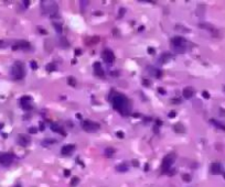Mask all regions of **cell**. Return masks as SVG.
<instances>
[{"label": "cell", "mask_w": 225, "mask_h": 187, "mask_svg": "<svg viewBox=\"0 0 225 187\" xmlns=\"http://www.w3.org/2000/svg\"><path fill=\"white\" fill-rule=\"evenodd\" d=\"M110 101H112V107L115 108L119 113H121L123 116L130 115L132 104H130L129 99L126 96H124L121 94H114Z\"/></svg>", "instance_id": "cell-1"}, {"label": "cell", "mask_w": 225, "mask_h": 187, "mask_svg": "<svg viewBox=\"0 0 225 187\" xmlns=\"http://www.w3.org/2000/svg\"><path fill=\"white\" fill-rule=\"evenodd\" d=\"M187 40L182 36H174L171 38V47L176 53H184L187 50Z\"/></svg>", "instance_id": "cell-2"}, {"label": "cell", "mask_w": 225, "mask_h": 187, "mask_svg": "<svg viewBox=\"0 0 225 187\" xmlns=\"http://www.w3.org/2000/svg\"><path fill=\"white\" fill-rule=\"evenodd\" d=\"M41 9L43 13L50 14L52 18L59 14V7L54 1H41Z\"/></svg>", "instance_id": "cell-3"}, {"label": "cell", "mask_w": 225, "mask_h": 187, "mask_svg": "<svg viewBox=\"0 0 225 187\" xmlns=\"http://www.w3.org/2000/svg\"><path fill=\"white\" fill-rule=\"evenodd\" d=\"M11 75L13 76L14 79H22L25 75V64L22 62H16L12 66L11 69Z\"/></svg>", "instance_id": "cell-4"}, {"label": "cell", "mask_w": 225, "mask_h": 187, "mask_svg": "<svg viewBox=\"0 0 225 187\" xmlns=\"http://www.w3.org/2000/svg\"><path fill=\"white\" fill-rule=\"evenodd\" d=\"M174 161H176V154L170 153V154H168V155H166V156L163 157V160H162V163H161L162 173L163 174L168 173V172L171 170V166H172V164L174 163Z\"/></svg>", "instance_id": "cell-5"}, {"label": "cell", "mask_w": 225, "mask_h": 187, "mask_svg": "<svg viewBox=\"0 0 225 187\" xmlns=\"http://www.w3.org/2000/svg\"><path fill=\"white\" fill-rule=\"evenodd\" d=\"M82 128L84 129V131L93 133V132L98 131L101 126H99V123L94 122V121H92V120H84L82 122Z\"/></svg>", "instance_id": "cell-6"}, {"label": "cell", "mask_w": 225, "mask_h": 187, "mask_svg": "<svg viewBox=\"0 0 225 187\" xmlns=\"http://www.w3.org/2000/svg\"><path fill=\"white\" fill-rule=\"evenodd\" d=\"M13 162V155L11 153H0V164L3 166H9Z\"/></svg>", "instance_id": "cell-7"}, {"label": "cell", "mask_w": 225, "mask_h": 187, "mask_svg": "<svg viewBox=\"0 0 225 187\" xmlns=\"http://www.w3.org/2000/svg\"><path fill=\"white\" fill-rule=\"evenodd\" d=\"M102 58L104 60L105 63L107 64H112L115 62V55H114L112 51H110V50H104L103 51Z\"/></svg>", "instance_id": "cell-8"}, {"label": "cell", "mask_w": 225, "mask_h": 187, "mask_svg": "<svg viewBox=\"0 0 225 187\" xmlns=\"http://www.w3.org/2000/svg\"><path fill=\"white\" fill-rule=\"evenodd\" d=\"M199 28H201V29H204V30H206V31H209L212 35H214V36L219 35V30H217L214 25L210 24V23H206V22L200 23V24H199Z\"/></svg>", "instance_id": "cell-9"}, {"label": "cell", "mask_w": 225, "mask_h": 187, "mask_svg": "<svg viewBox=\"0 0 225 187\" xmlns=\"http://www.w3.org/2000/svg\"><path fill=\"white\" fill-rule=\"evenodd\" d=\"M31 49V44L28 41H17L16 43L12 45V50L13 51H18V50H29Z\"/></svg>", "instance_id": "cell-10"}, {"label": "cell", "mask_w": 225, "mask_h": 187, "mask_svg": "<svg viewBox=\"0 0 225 187\" xmlns=\"http://www.w3.org/2000/svg\"><path fill=\"white\" fill-rule=\"evenodd\" d=\"M32 98L30 96H23L20 99V102H21V107L25 110H31L32 109Z\"/></svg>", "instance_id": "cell-11"}, {"label": "cell", "mask_w": 225, "mask_h": 187, "mask_svg": "<svg viewBox=\"0 0 225 187\" xmlns=\"http://www.w3.org/2000/svg\"><path fill=\"white\" fill-rule=\"evenodd\" d=\"M18 143H19L21 146H28L31 143V139L29 135L19 134L18 135Z\"/></svg>", "instance_id": "cell-12"}, {"label": "cell", "mask_w": 225, "mask_h": 187, "mask_svg": "<svg viewBox=\"0 0 225 187\" xmlns=\"http://www.w3.org/2000/svg\"><path fill=\"white\" fill-rule=\"evenodd\" d=\"M74 150H75L74 144H66V145H64L63 148H62V150H61V154L64 155V156H67V155L73 153Z\"/></svg>", "instance_id": "cell-13"}, {"label": "cell", "mask_w": 225, "mask_h": 187, "mask_svg": "<svg viewBox=\"0 0 225 187\" xmlns=\"http://www.w3.org/2000/svg\"><path fill=\"white\" fill-rule=\"evenodd\" d=\"M93 67H94V73H95V75H97V76H99V77H104L105 76V72H104V69H103V67H102V64L99 63V62L94 63Z\"/></svg>", "instance_id": "cell-14"}, {"label": "cell", "mask_w": 225, "mask_h": 187, "mask_svg": "<svg viewBox=\"0 0 225 187\" xmlns=\"http://www.w3.org/2000/svg\"><path fill=\"white\" fill-rule=\"evenodd\" d=\"M194 94H195V90L192 87H185L182 90V95H183V97L185 99H191L194 96Z\"/></svg>", "instance_id": "cell-15"}, {"label": "cell", "mask_w": 225, "mask_h": 187, "mask_svg": "<svg viewBox=\"0 0 225 187\" xmlns=\"http://www.w3.org/2000/svg\"><path fill=\"white\" fill-rule=\"evenodd\" d=\"M210 170L213 175H219V174H222V166L220 163H213L210 167Z\"/></svg>", "instance_id": "cell-16"}, {"label": "cell", "mask_w": 225, "mask_h": 187, "mask_svg": "<svg viewBox=\"0 0 225 187\" xmlns=\"http://www.w3.org/2000/svg\"><path fill=\"white\" fill-rule=\"evenodd\" d=\"M50 127H51V130H52L53 132H55V133H60V134H62V135H65L66 134L65 131H64L63 128H62L60 124L55 123V122H52Z\"/></svg>", "instance_id": "cell-17"}, {"label": "cell", "mask_w": 225, "mask_h": 187, "mask_svg": "<svg viewBox=\"0 0 225 187\" xmlns=\"http://www.w3.org/2000/svg\"><path fill=\"white\" fill-rule=\"evenodd\" d=\"M211 123L213 124L214 127H216L217 129H221L223 131H225V122L224 121H220V120H216V119H211Z\"/></svg>", "instance_id": "cell-18"}, {"label": "cell", "mask_w": 225, "mask_h": 187, "mask_svg": "<svg viewBox=\"0 0 225 187\" xmlns=\"http://www.w3.org/2000/svg\"><path fill=\"white\" fill-rule=\"evenodd\" d=\"M173 131L176 132V133H184L185 132V128L184 126L181 123V122H178L173 126Z\"/></svg>", "instance_id": "cell-19"}, {"label": "cell", "mask_w": 225, "mask_h": 187, "mask_svg": "<svg viewBox=\"0 0 225 187\" xmlns=\"http://www.w3.org/2000/svg\"><path fill=\"white\" fill-rule=\"evenodd\" d=\"M172 58V55L170 54V53H163V54H161V56H160V62H161L162 64L167 63L168 61L171 60Z\"/></svg>", "instance_id": "cell-20"}, {"label": "cell", "mask_w": 225, "mask_h": 187, "mask_svg": "<svg viewBox=\"0 0 225 187\" xmlns=\"http://www.w3.org/2000/svg\"><path fill=\"white\" fill-rule=\"evenodd\" d=\"M116 170H117V172H120V173H125V172L128 170V165H127L126 163L117 165V166H116Z\"/></svg>", "instance_id": "cell-21"}, {"label": "cell", "mask_w": 225, "mask_h": 187, "mask_svg": "<svg viewBox=\"0 0 225 187\" xmlns=\"http://www.w3.org/2000/svg\"><path fill=\"white\" fill-rule=\"evenodd\" d=\"M115 154V148H105V155L108 157H112Z\"/></svg>", "instance_id": "cell-22"}, {"label": "cell", "mask_w": 225, "mask_h": 187, "mask_svg": "<svg viewBox=\"0 0 225 187\" xmlns=\"http://www.w3.org/2000/svg\"><path fill=\"white\" fill-rule=\"evenodd\" d=\"M67 84H69L70 86H72V87H75V86L77 85V82L73 76H70L69 78H67Z\"/></svg>", "instance_id": "cell-23"}, {"label": "cell", "mask_w": 225, "mask_h": 187, "mask_svg": "<svg viewBox=\"0 0 225 187\" xmlns=\"http://www.w3.org/2000/svg\"><path fill=\"white\" fill-rule=\"evenodd\" d=\"M60 45L62 47H67L70 45V43H69V41H67V40H66V38H61V40H60Z\"/></svg>", "instance_id": "cell-24"}, {"label": "cell", "mask_w": 225, "mask_h": 187, "mask_svg": "<svg viewBox=\"0 0 225 187\" xmlns=\"http://www.w3.org/2000/svg\"><path fill=\"white\" fill-rule=\"evenodd\" d=\"M47 71L48 72H54V71H56V65H55V64H53V63L48 64V65H47Z\"/></svg>", "instance_id": "cell-25"}, {"label": "cell", "mask_w": 225, "mask_h": 187, "mask_svg": "<svg viewBox=\"0 0 225 187\" xmlns=\"http://www.w3.org/2000/svg\"><path fill=\"white\" fill-rule=\"evenodd\" d=\"M53 27L55 28L56 32H59V33L62 32V24H61V23H59V22H53Z\"/></svg>", "instance_id": "cell-26"}, {"label": "cell", "mask_w": 225, "mask_h": 187, "mask_svg": "<svg viewBox=\"0 0 225 187\" xmlns=\"http://www.w3.org/2000/svg\"><path fill=\"white\" fill-rule=\"evenodd\" d=\"M78 183H80V178L75 176V177H73V178H72V181H71V186L72 187L77 186V184H78Z\"/></svg>", "instance_id": "cell-27"}, {"label": "cell", "mask_w": 225, "mask_h": 187, "mask_svg": "<svg viewBox=\"0 0 225 187\" xmlns=\"http://www.w3.org/2000/svg\"><path fill=\"white\" fill-rule=\"evenodd\" d=\"M182 179H183V182L190 183V182H191V179H192V177H191V175H190V174H183V175H182Z\"/></svg>", "instance_id": "cell-28"}, {"label": "cell", "mask_w": 225, "mask_h": 187, "mask_svg": "<svg viewBox=\"0 0 225 187\" xmlns=\"http://www.w3.org/2000/svg\"><path fill=\"white\" fill-rule=\"evenodd\" d=\"M154 75L156 78H161L162 76V72L160 71V69H154Z\"/></svg>", "instance_id": "cell-29"}, {"label": "cell", "mask_w": 225, "mask_h": 187, "mask_svg": "<svg viewBox=\"0 0 225 187\" xmlns=\"http://www.w3.org/2000/svg\"><path fill=\"white\" fill-rule=\"evenodd\" d=\"M9 45L8 41H5V40H0V47H7Z\"/></svg>", "instance_id": "cell-30"}, {"label": "cell", "mask_w": 225, "mask_h": 187, "mask_svg": "<svg viewBox=\"0 0 225 187\" xmlns=\"http://www.w3.org/2000/svg\"><path fill=\"white\" fill-rule=\"evenodd\" d=\"M52 143H55V141H52V140H44L43 142H42V144H43L44 146H49V144H52Z\"/></svg>", "instance_id": "cell-31"}, {"label": "cell", "mask_w": 225, "mask_h": 187, "mask_svg": "<svg viewBox=\"0 0 225 187\" xmlns=\"http://www.w3.org/2000/svg\"><path fill=\"white\" fill-rule=\"evenodd\" d=\"M143 85L145 86V87H150V85H151L150 80H148V79H143Z\"/></svg>", "instance_id": "cell-32"}, {"label": "cell", "mask_w": 225, "mask_h": 187, "mask_svg": "<svg viewBox=\"0 0 225 187\" xmlns=\"http://www.w3.org/2000/svg\"><path fill=\"white\" fill-rule=\"evenodd\" d=\"M116 135H117L119 139H124V138H125V134H124V132H121V131H117V132H116Z\"/></svg>", "instance_id": "cell-33"}, {"label": "cell", "mask_w": 225, "mask_h": 187, "mask_svg": "<svg viewBox=\"0 0 225 187\" xmlns=\"http://www.w3.org/2000/svg\"><path fill=\"white\" fill-rule=\"evenodd\" d=\"M30 65H31V68H32V69L38 68V64H36V62H34V61H32V62H31Z\"/></svg>", "instance_id": "cell-34"}, {"label": "cell", "mask_w": 225, "mask_h": 187, "mask_svg": "<svg viewBox=\"0 0 225 187\" xmlns=\"http://www.w3.org/2000/svg\"><path fill=\"white\" fill-rule=\"evenodd\" d=\"M202 96H203L205 99H210V94H209V91L204 90L203 93H202Z\"/></svg>", "instance_id": "cell-35"}, {"label": "cell", "mask_w": 225, "mask_h": 187, "mask_svg": "<svg viewBox=\"0 0 225 187\" xmlns=\"http://www.w3.org/2000/svg\"><path fill=\"white\" fill-rule=\"evenodd\" d=\"M38 30L40 31V33H41V34H48V32H47V30H45V29H42V28L38 27Z\"/></svg>", "instance_id": "cell-36"}, {"label": "cell", "mask_w": 225, "mask_h": 187, "mask_svg": "<svg viewBox=\"0 0 225 187\" xmlns=\"http://www.w3.org/2000/svg\"><path fill=\"white\" fill-rule=\"evenodd\" d=\"M29 132H30V133H33V134H34V133H36V132H38V130H36V128L32 127V128H30V129H29Z\"/></svg>", "instance_id": "cell-37"}, {"label": "cell", "mask_w": 225, "mask_h": 187, "mask_svg": "<svg viewBox=\"0 0 225 187\" xmlns=\"http://www.w3.org/2000/svg\"><path fill=\"white\" fill-rule=\"evenodd\" d=\"M176 116H177V113L174 112V111H170V112H169V115H168V117H169V118H174Z\"/></svg>", "instance_id": "cell-38"}, {"label": "cell", "mask_w": 225, "mask_h": 187, "mask_svg": "<svg viewBox=\"0 0 225 187\" xmlns=\"http://www.w3.org/2000/svg\"><path fill=\"white\" fill-rule=\"evenodd\" d=\"M158 91H159L161 95H166V89H163V88L159 87V88H158Z\"/></svg>", "instance_id": "cell-39"}, {"label": "cell", "mask_w": 225, "mask_h": 187, "mask_svg": "<svg viewBox=\"0 0 225 187\" xmlns=\"http://www.w3.org/2000/svg\"><path fill=\"white\" fill-rule=\"evenodd\" d=\"M171 102H172V104H180V102H181V99H172Z\"/></svg>", "instance_id": "cell-40"}, {"label": "cell", "mask_w": 225, "mask_h": 187, "mask_svg": "<svg viewBox=\"0 0 225 187\" xmlns=\"http://www.w3.org/2000/svg\"><path fill=\"white\" fill-rule=\"evenodd\" d=\"M148 53H149V54H154V47H148Z\"/></svg>", "instance_id": "cell-41"}, {"label": "cell", "mask_w": 225, "mask_h": 187, "mask_svg": "<svg viewBox=\"0 0 225 187\" xmlns=\"http://www.w3.org/2000/svg\"><path fill=\"white\" fill-rule=\"evenodd\" d=\"M162 124V121L161 120H159V119H157V121H156V126L157 127H159V126H161Z\"/></svg>", "instance_id": "cell-42"}, {"label": "cell", "mask_w": 225, "mask_h": 187, "mask_svg": "<svg viewBox=\"0 0 225 187\" xmlns=\"http://www.w3.org/2000/svg\"><path fill=\"white\" fill-rule=\"evenodd\" d=\"M220 115L221 116H225V109H223V108H220Z\"/></svg>", "instance_id": "cell-43"}, {"label": "cell", "mask_w": 225, "mask_h": 187, "mask_svg": "<svg viewBox=\"0 0 225 187\" xmlns=\"http://www.w3.org/2000/svg\"><path fill=\"white\" fill-rule=\"evenodd\" d=\"M70 174H71V172H70L69 170H64V175H65V176H70Z\"/></svg>", "instance_id": "cell-44"}, {"label": "cell", "mask_w": 225, "mask_h": 187, "mask_svg": "<svg viewBox=\"0 0 225 187\" xmlns=\"http://www.w3.org/2000/svg\"><path fill=\"white\" fill-rule=\"evenodd\" d=\"M132 164H134V166H136V167H137L138 165H139V164H138V161H137V160H134V161H132Z\"/></svg>", "instance_id": "cell-45"}, {"label": "cell", "mask_w": 225, "mask_h": 187, "mask_svg": "<svg viewBox=\"0 0 225 187\" xmlns=\"http://www.w3.org/2000/svg\"><path fill=\"white\" fill-rule=\"evenodd\" d=\"M124 12H125V9H120V10H119V16H123Z\"/></svg>", "instance_id": "cell-46"}, {"label": "cell", "mask_w": 225, "mask_h": 187, "mask_svg": "<svg viewBox=\"0 0 225 187\" xmlns=\"http://www.w3.org/2000/svg\"><path fill=\"white\" fill-rule=\"evenodd\" d=\"M23 5H25V7H29V5H30V1H28V0H25V1H23Z\"/></svg>", "instance_id": "cell-47"}, {"label": "cell", "mask_w": 225, "mask_h": 187, "mask_svg": "<svg viewBox=\"0 0 225 187\" xmlns=\"http://www.w3.org/2000/svg\"><path fill=\"white\" fill-rule=\"evenodd\" d=\"M40 130H41V131H43L44 130V124L42 123V122H40Z\"/></svg>", "instance_id": "cell-48"}, {"label": "cell", "mask_w": 225, "mask_h": 187, "mask_svg": "<svg viewBox=\"0 0 225 187\" xmlns=\"http://www.w3.org/2000/svg\"><path fill=\"white\" fill-rule=\"evenodd\" d=\"M81 53H82V52H81V50H80V49H77L76 51H75V54H76V55H80Z\"/></svg>", "instance_id": "cell-49"}, {"label": "cell", "mask_w": 225, "mask_h": 187, "mask_svg": "<svg viewBox=\"0 0 225 187\" xmlns=\"http://www.w3.org/2000/svg\"><path fill=\"white\" fill-rule=\"evenodd\" d=\"M149 170V165L148 164H146V166H145V170Z\"/></svg>", "instance_id": "cell-50"}, {"label": "cell", "mask_w": 225, "mask_h": 187, "mask_svg": "<svg viewBox=\"0 0 225 187\" xmlns=\"http://www.w3.org/2000/svg\"><path fill=\"white\" fill-rule=\"evenodd\" d=\"M13 187H21V185H20V184H17V185H14Z\"/></svg>", "instance_id": "cell-51"}, {"label": "cell", "mask_w": 225, "mask_h": 187, "mask_svg": "<svg viewBox=\"0 0 225 187\" xmlns=\"http://www.w3.org/2000/svg\"><path fill=\"white\" fill-rule=\"evenodd\" d=\"M1 128H3V124L2 123H0V129H1Z\"/></svg>", "instance_id": "cell-52"}, {"label": "cell", "mask_w": 225, "mask_h": 187, "mask_svg": "<svg viewBox=\"0 0 225 187\" xmlns=\"http://www.w3.org/2000/svg\"><path fill=\"white\" fill-rule=\"evenodd\" d=\"M223 90H224V93H225V85H224V87H223Z\"/></svg>", "instance_id": "cell-53"}, {"label": "cell", "mask_w": 225, "mask_h": 187, "mask_svg": "<svg viewBox=\"0 0 225 187\" xmlns=\"http://www.w3.org/2000/svg\"><path fill=\"white\" fill-rule=\"evenodd\" d=\"M224 177H225V174H224Z\"/></svg>", "instance_id": "cell-54"}]
</instances>
